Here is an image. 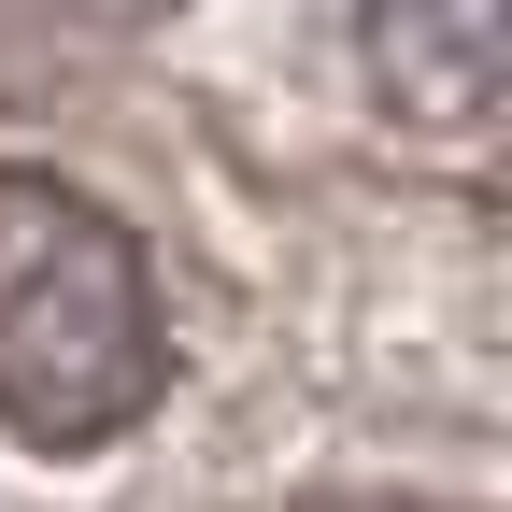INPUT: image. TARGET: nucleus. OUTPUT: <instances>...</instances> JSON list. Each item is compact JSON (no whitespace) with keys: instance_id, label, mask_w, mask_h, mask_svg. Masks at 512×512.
Instances as JSON below:
<instances>
[{"instance_id":"obj_1","label":"nucleus","mask_w":512,"mask_h":512,"mask_svg":"<svg viewBox=\"0 0 512 512\" xmlns=\"http://www.w3.org/2000/svg\"><path fill=\"white\" fill-rule=\"evenodd\" d=\"M157 384H171V328L143 242L86 185L0 171V427L86 456L157 413Z\"/></svg>"},{"instance_id":"obj_2","label":"nucleus","mask_w":512,"mask_h":512,"mask_svg":"<svg viewBox=\"0 0 512 512\" xmlns=\"http://www.w3.org/2000/svg\"><path fill=\"white\" fill-rule=\"evenodd\" d=\"M328 15L413 100H484V72H498V0H328Z\"/></svg>"},{"instance_id":"obj_3","label":"nucleus","mask_w":512,"mask_h":512,"mask_svg":"<svg viewBox=\"0 0 512 512\" xmlns=\"http://www.w3.org/2000/svg\"><path fill=\"white\" fill-rule=\"evenodd\" d=\"M100 15H143V0H100Z\"/></svg>"}]
</instances>
